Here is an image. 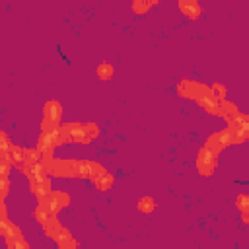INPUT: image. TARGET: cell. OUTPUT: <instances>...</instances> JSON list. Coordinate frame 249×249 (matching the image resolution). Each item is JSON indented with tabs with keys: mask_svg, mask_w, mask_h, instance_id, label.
Here are the masks:
<instances>
[{
	"mask_svg": "<svg viewBox=\"0 0 249 249\" xmlns=\"http://www.w3.org/2000/svg\"><path fill=\"white\" fill-rule=\"evenodd\" d=\"M214 165H216V156H212L208 150H200L198 154V160H196V167L202 175H210L214 171Z\"/></svg>",
	"mask_w": 249,
	"mask_h": 249,
	"instance_id": "3",
	"label": "cell"
},
{
	"mask_svg": "<svg viewBox=\"0 0 249 249\" xmlns=\"http://www.w3.org/2000/svg\"><path fill=\"white\" fill-rule=\"evenodd\" d=\"M89 179L93 181V185L97 189H109L113 183V175L109 171H105L103 167H99L97 163H91V171H89Z\"/></svg>",
	"mask_w": 249,
	"mask_h": 249,
	"instance_id": "2",
	"label": "cell"
},
{
	"mask_svg": "<svg viewBox=\"0 0 249 249\" xmlns=\"http://www.w3.org/2000/svg\"><path fill=\"white\" fill-rule=\"evenodd\" d=\"M152 6H154V2H148V4H144V2H134V4H132V10H134V12H140V14H142V12L150 10Z\"/></svg>",
	"mask_w": 249,
	"mask_h": 249,
	"instance_id": "11",
	"label": "cell"
},
{
	"mask_svg": "<svg viewBox=\"0 0 249 249\" xmlns=\"http://www.w3.org/2000/svg\"><path fill=\"white\" fill-rule=\"evenodd\" d=\"M177 89H179L181 95L191 97V99H200V97L208 91V88H204V86H200V84H196V82H193V80H183V82H179Z\"/></svg>",
	"mask_w": 249,
	"mask_h": 249,
	"instance_id": "1",
	"label": "cell"
},
{
	"mask_svg": "<svg viewBox=\"0 0 249 249\" xmlns=\"http://www.w3.org/2000/svg\"><path fill=\"white\" fill-rule=\"evenodd\" d=\"M198 103H200V107H202L204 111H208V113H212V115H220V101H218L210 91H206V93L198 99Z\"/></svg>",
	"mask_w": 249,
	"mask_h": 249,
	"instance_id": "4",
	"label": "cell"
},
{
	"mask_svg": "<svg viewBox=\"0 0 249 249\" xmlns=\"http://www.w3.org/2000/svg\"><path fill=\"white\" fill-rule=\"evenodd\" d=\"M12 150V142L8 140V136L4 132H0V156H8Z\"/></svg>",
	"mask_w": 249,
	"mask_h": 249,
	"instance_id": "10",
	"label": "cell"
},
{
	"mask_svg": "<svg viewBox=\"0 0 249 249\" xmlns=\"http://www.w3.org/2000/svg\"><path fill=\"white\" fill-rule=\"evenodd\" d=\"M58 119H60V105L56 101H49L45 105V121L58 124Z\"/></svg>",
	"mask_w": 249,
	"mask_h": 249,
	"instance_id": "5",
	"label": "cell"
},
{
	"mask_svg": "<svg viewBox=\"0 0 249 249\" xmlns=\"http://www.w3.org/2000/svg\"><path fill=\"white\" fill-rule=\"evenodd\" d=\"M56 243H58V247L60 249H76L78 247V243H76V239L70 235V231L68 230H60V233L56 235Z\"/></svg>",
	"mask_w": 249,
	"mask_h": 249,
	"instance_id": "6",
	"label": "cell"
},
{
	"mask_svg": "<svg viewBox=\"0 0 249 249\" xmlns=\"http://www.w3.org/2000/svg\"><path fill=\"white\" fill-rule=\"evenodd\" d=\"M97 76H99L101 80H109V78L113 76V66H111L109 62H101V64L97 66Z\"/></svg>",
	"mask_w": 249,
	"mask_h": 249,
	"instance_id": "8",
	"label": "cell"
},
{
	"mask_svg": "<svg viewBox=\"0 0 249 249\" xmlns=\"http://www.w3.org/2000/svg\"><path fill=\"white\" fill-rule=\"evenodd\" d=\"M8 195V177L0 175V198H4Z\"/></svg>",
	"mask_w": 249,
	"mask_h": 249,
	"instance_id": "13",
	"label": "cell"
},
{
	"mask_svg": "<svg viewBox=\"0 0 249 249\" xmlns=\"http://www.w3.org/2000/svg\"><path fill=\"white\" fill-rule=\"evenodd\" d=\"M138 208H140L142 212H146V214H148V212H152V210L156 208V202H154L150 196H144V198H140V200H138Z\"/></svg>",
	"mask_w": 249,
	"mask_h": 249,
	"instance_id": "9",
	"label": "cell"
},
{
	"mask_svg": "<svg viewBox=\"0 0 249 249\" xmlns=\"http://www.w3.org/2000/svg\"><path fill=\"white\" fill-rule=\"evenodd\" d=\"M237 208L241 210V214H247V195L237 196Z\"/></svg>",
	"mask_w": 249,
	"mask_h": 249,
	"instance_id": "12",
	"label": "cell"
},
{
	"mask_svg": "<svg viewBox=\"0 0 249 249\" xmlns=\"http://www.w3.org/2000/svg\"><path fill=\"white\" fill-rule=\"evenodd\" d=\"M179 10L185 14V16H189L191 19H196L198 16H200V4L198 2H179Z\"/></svg>",
	"mask_w": 249,
	"mask_h": 249,
	"instance_id": "7",
	"label": "cell"
}]
</instances>
